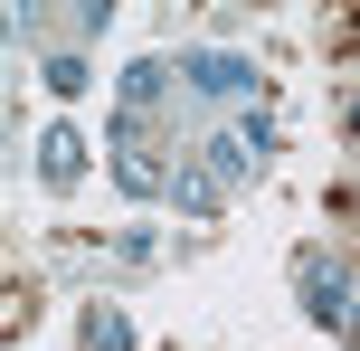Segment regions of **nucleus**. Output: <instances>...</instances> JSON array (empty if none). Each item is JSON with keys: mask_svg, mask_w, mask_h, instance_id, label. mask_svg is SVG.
I'll return each mask as SVG.
<instances>
[{"mask_svg": "<svg viewBox=\"0 0 360 351\" xmlns=\"http://www.w3.org/2000/svg\"><path fill=\"white\" fill-rule=\"evenodd\" d=\"M38 171H48L57 190L86 181V143H76V124H48V143H38Z\"/></svg>", "mask_w": 360, "mask_h": 351, "instance_id": "obj_3", "label": "nucleus"}, {"mask_svg": "<svg viewBox=\"0 0 360 351\" xmlns=\"http://www.w3.org/2000/svg\"><path fill=\"white\" fill-rule=\"evenodd\" d=\"M190 76H199L209 95H247V86H256V67H247V57H199Z\"/></svg>", "mask_w": 360, "mask_h": 351, "instance_id": "obj_4", "label": "nucleus"}, {"mask_svg": "<svg viewBox=\"0 0 360 351\" xmlns=\"http://www.w3.org/2000/svg\"><path fill=\"white\" fill-rule=\"evenodd\" d=\"M304 295H313V323L351 333V276H342V266H304Z\"/></svg>", "mask_w": 360, "mask_h": 351, "instance_id": "obj_2", "label": "nucleus"}, {"mask_svg": "<svg viewBox=\"0 0 360 351\" xmlns=\"http://www.w3.org/2000/svg\"><path fill=\"white\" fill-rule=\"evenodd\" d=\"M48 95H86V57H48Z\"/></svg>", "mask_w": 360, "mask_h": 351, "instance_id": "obj_6", "label": "nucleus"}, {"mask_svg": "<svg viewBox=\"0 0 360 351\" xmlns=\"http://www.w3.org/2000/svg\"><path fill=\"white\" fill-rule=\"evenodd\" d=\"M171 190H180V209H190V219H209V209H218V181H209V171H180Z\"/></svg>", "mask_w": 360, "mask_h": 351, "instance_id": "obj_5", "label": "nucleus"}, {"mask_svg": "<svg viewBox=\"0 0 360 351\" xmlns=\"http://www.w3.org/2000/svg\"><path fill=\"white\" fill-rule=\"evenodd\" d=\"M114 181H124L133 200H162V190H171V171H162V152H152L143 114H124V124H114Z\"/></svg>", "mask_w": 360, "mask_h": 351, "instance_id": "obj_1", "label": "nucleus"}]
</instances>
